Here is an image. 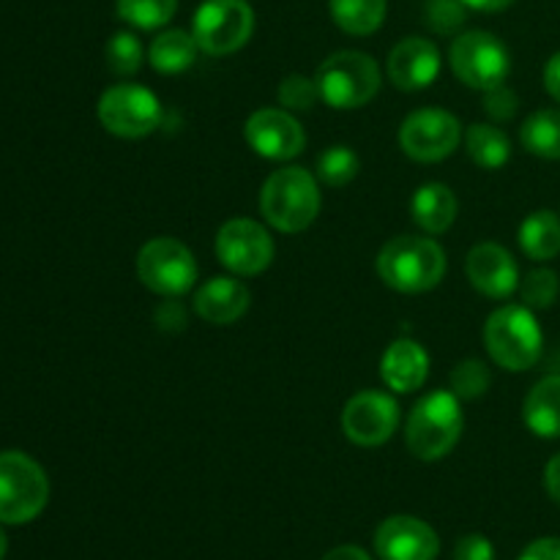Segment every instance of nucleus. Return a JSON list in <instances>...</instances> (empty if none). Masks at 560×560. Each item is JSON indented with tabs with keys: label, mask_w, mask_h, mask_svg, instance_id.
I'll return each mask as SVG.
<instances>
[{
	"label": "nucleus",
	"mask_w": 560,
	"mask_h": 560,
	"mask_svg": "<svg viewBox=\"0 0 560 560\" xmlns=\"http://www.w3.org/2000/svg\"><path fill=\"white\" fill-rule=\"evenodd\" d=\"M446 252L427 235H397L377 255L383 284L397 293H427L446 277Z\"/></svg>",
	"instance_id": "obj_1"
},
{
	"label": "nucleus",
	"mask_w": 560,
	"mask_h": 560,
	"mask_svg": "<svg viewBox=\"0 0 560 560\" xmlns=\"http://www.w3.org/2000/svg\"><path fill=\"white\" fill-rule=\"evenodd\" d=\"M217 257L235 277H257L273 260L271 233L255 219H230L217 233Z\"/></svg>",
	"instance_id": "obj_12"
},
{
	"label": "nucleus",
	"mask_w": 560,
	"mask_h": 560,
	"mask_svg": "<svg viewBox=\"0 0 560 560\" xmlns=\"http://www.w3.org/2000/svg\"><path fill=\"white\" fill-rule=\"evenodd\" d=\"M197 42L191 33L173 27L153 38L151 49H148V60L159 74H180V71L191 69L197 60Z\"/></svg>",
	"instance_id": "obj_22"
},
{
	"label": "nucleus",
	"mask_w": 560,
	"mask_h": 560,
	"mask_svg": "<svg viewBox=\"0 0 560 560\" xmlns=\"http://www.w3.org/2000/svg\"><path fill=\"white\" fill-rule=\"evenodd\" d=\"M320 184L304 167L273 170L260 189V211L279 233L295 235L320 213Z\"/></svg>",
	"instance_id": "obj_2"
},
{
	"label": "nucleus",
	"mask_w": 560,
	"mask_h": 560,
	"mask_svg": "<svg viewBox=\"0 0 560 560\" xmlns=\"http://www.w3.org/2000/svg\"><path fill=\"white\" fill-rule=\"evenodd\" d=\"M361 159L353 148L348 145H331L317 156V180L331 189L348 186L350 180L359 175Z\"/></svg>",
	"instance_id": "obj_28"
},
{
	"label": "nucleus",
	"mask_w": 560,
	"mask_h": 560,
	"mask_svg": "<svg viewBox=\"0 0 560 560\" xmlns=\"http://www.w3.org/2000/svg\"><path fill=\"white\" fill-rule=\"evenodd\" d=\"M465 151L481 170H501L512 159V142L506 131L492 124H474L465 135Z\"/></svg>",
	"instance_id": "obj_24"
},
{
	"label": "nucleus",
	"mask_w": 560,
	"mask_h": 560,
	"mask_svg": "<svg viewBox=\"0 0 560 560\" xmlns=\"http://www.w3.org/2000/svg\"><path fill=\"white\" fill-rule=\"evenodd\" d=\"M545 487H547V492H550L552 501H556L558 506H560V454H556V457H552L550 463H547V468H545Z\"/></svg>",
	"instance_id": "obj_39"
},
{
	"label": "nucleus",
	"mask_w": 560,
	"mask_h": 560,
	"mask_svg": "<svg viewBox=\"0 0 560 560\" xmlns=\"http://www.w3.org/2000/svg\"><path fill=\"white\" fill-rule=\"evenodd\" d=\"M459 140H463V124L457 115L441 107L416 109L399 126V145L413 162H443L457 151Z\"/></svg>",
	"instance_id": "obj_11"
},
{
	"label": "nucleus",
	"mask_w": 560,
	"mask_h": 560,
	"mask_svg": "<svg viewBox=\"0 0 560 560\" xmlns=\"http://www.w3.org/2000/svg\"><path fill=\"white\" fill-rule=\"evenodd\" d=\"M517 560H560V539L545 536V539L530 541Z\"/></svg>",
	"instance_id": "obj_37"
},
{
	"label": "nucleus",
	"mask_w": 560,
	"mask_h": 560,
	"mask_svg": "<svg viewBox=\"0 0 560 560\" xmlns=\"http://www.w3.org/2000/svg\"><path fill=\"white\" fill-rule=\"evenodd\" d=\"M465 273H468L470 284L487 299H509L520 288L517 260L512 257V252L492 241L476 244L468 252Z\"/></svg>",
	"instance_id": "obj_17"
},
{
	"label": "nucleus",
	"mask_w": 560,
	"mask_h": 560,
	"mask_svg": "<svg viewBox=\"0 0 560 560\" xmlns=\"http://www.w3.org/2000/svg\"><path fill=\"white\" fill-rule=\"evenodd\" d=\"M463 424V408L452 388L427 394L416 402L408 416V424H405L408 452L421 463H438L452 454V448L459 443Z\"/></svg>",
	"instance_id": "obj_3"
},
{
	"label": "nucleus",
	"mask_w": 560,
	"mask_h": 560,
	"mask_svg": "<svg viewBox=\"0 0 560 560\" xmlns=\"http://www.w3.org/2000/svg\"><path fill=\"white\" fill-rule=\"evenodd\" d=\"M137 277L151 293L178 299L197 282V260L178 238H151L137 255Z\"/></svg>",
	"instance_id": "obj_8"
},
{
	"label": "nucleus",
	"mask_w": 560,
	"mask_h": 560,
	"mask_svg": "<svg viewBox=\"0 0 560 560\" xmlns=\"http://www.w3.org/2000/svg\"><path fill=\"white\" fill-rule=\"evenodd\" d=\"M397 427L399 405L386 392H359L342 408V432L355 446H383L392 441Z\"/></svg>",
	"instance_id": "obj_13"
},
{
	"label": "nucleus",
	"mask_w": 560,
	"mask_h": 560,
	"mask_svg": "<svg viewBox=\"0 0 560 560\" xmlns=\"http://www.w3.org/2000/svg\"><path fill=\"white\" fill-rule=\"evenodd\" d=\"M492 386V372L485 361L479 359H465L457 364L448 375V388L454 392L457 399H479L490 392Z\"/></svg>",
	"instance_id": "obj_30"
},
{
	"label": "nucleus",
	"mask_w": 560,
	"mask_h": 560,
	"mask_svg": "<svg viewBox=\"0 0 560 560\" xmlns=\"http://www.w3.org/2000/svg\"><path fill=\"white\" fill-rule=\"evenodd\" d=\"M331 16L350 36H370L386 20V0H328Z\"/></svg>",
	"instance_id": "obj_26"
},
{
	"label": "nucleus",
	"mask_w": 560,
	"mask_h": 560,
	"mask_svg": "<svg viewBox=\"0 0 560 560\" xmlns=\"http://www.w3.org/2000/svg\"><path fill=\"white\" fill-rule=\"evenodd\" d=\"M520 140L528 153L539 159H560V109H536L520 126Z\"/></svg>",
	"instance_id": "obj_25"
},
{
	"label": "nucleus",
	"mask_w": 560,
	"mask_h": 560,
	"mask_svg": "<svg viewBox=\"0 0 560 560\" xmlns=\"http://www.w3.org/2000/svg\"><path fill=\"white\" fill-rule=\"evenodd\" d=\"M448 66L474 91H490L506 82L512 71V55L506 44L490 31H468L448 47Z\"/></svg>",
	"instance_id": "obj_7"
},
{
	"label": "nucleus",
	"mask_w": 560,
	"mask_h": 560,
	"mask_svg": "<svg viewBox=\"0 0 560 560\" xmlns=\"http://www.w3.org/2000/svg\"><path fill=\"white\" fill-rule=\"evenodd\" d=\"M49 479L25 452H0V523L25 525L47 509Z\"/></svg>",
	"instance_id": "obj_6"
},
{
	"label": "nucleus",
	"mask_w": 560,
	"mask_h": 560,
	"mask_svg": "<svg viewBox=\"0 0 560 560\" xmlns=\"http://www.w3.org/2000/svg\"><path fill=\"white\" fill-rule=\"evenodd\" d=\"M517 290L528 310H550L560 290L558 273L552 268H534V271L525 273Z\"/></svg>",
	"instance_id": "obj_31"
},
{
	"label": "nucleus",
	"mask_w": 560,
	"mask_h": 560,
	"mask_svg": "<svg viewBox=\"0 0 560 560\" xmlns=\"http://www.w3.org/2000/svg\"><path fill=\"white\" fill-rule=\"evenodd\" d=\"M485 345L498 366L509 372H525L541 359L545 334L534 310L525 304H509L487 317Z\"/></svg>",
	"instance_id": "obj_4"
},
{
	"label": "nucleus",
	"mask_w": 560,
	"mask_h": 560,
	"mask_svg": "<svg viewBox=\"0 0 560 560\" xmlns=\"http://www.w3.org/2000/svg\"><path fill=\"white\" fill-rule=\"evenodd\" d=\"M156 323L159 328H164V331H180V328L186 326L184 306L173 299L164 301V304L156 310Z\"/></svg>",
	"instance_id": "obj_36"
},
{
	"label": "nucleus",
	"mask_w": 560,
	"mask_h": 560,
	"mask_svg": "<svg viewBox=\"0 0 560 560\" xmlns=\"http://www.w3.org/2000/svg\"><path fill=\"white\" fill-rule=\"evenodd\" d=\"M545 88L552 98L560 104V52L552 55L545 66Z\"/></svg>",
	"instance_id": "obj_38"
},
{
	"label": "nucleus",
	"mask_w": 560,
	"mask_h": 560,
	"mask_svg": "<svg viewBox=\"0 0 560 560\" xmlns=\"http://www.w3.org/2000/svg\"><path fill=\"white\" fill-rule=\"evenodd\" d=\"M375 552L381 560H435L441 539L424 520L397 514L383 520L375 530Z\"/></svg>",
	"instance_id": "obj_15"
},
{
	"label": "nucleus",
	"mask_w": 560,
	"mask_h": 560,
	"mask_svg": "<svg viewBox=\"0 0 560 560\" xmlns=\"http://www.w3.org/2000/svg\"><path fill=\"white\" fill-rule=\"evenodd\" d=\"M3 525V523H0ZM5 552H9V536H5V530L0 528V560L5 558Z\"/></svg>",
	"instance_id": "obj_42"
},
{
	"label": "nucleus",
	"mask_w": 560,
	"mask_h": 560,
	"mask_svg": "<svg viewBox=\"0 0 560 560\" xmlns=\"http://www.w3.org/2000/svg\"><path fill=\"white\" fill-rule=\"evenodd\" d=\"M255 33V11L246 0H206L195 11L191 36L206 55H233Z\"/></svg>",
	"instance_id": "obj_9"
},
{
	"label": "nucleus",
	"mask_w": 560,
	"mask_h": 560,
	"mask_svg": "<svg viewBox=\"0 0 560 560\" xmlns=\"http://www.w3.org/2000/svg\"><path fill=\"white\" fill-rule=\"evenodd\" d=\"M98 120L104 129L124 140H140L162 124V104L156 93L135 82H118L98 98Z\"/></svg>",
	"instance_id": "obj_10"
},
{
	"label": "nucleus",
	"mask_w": 560,
	"mask_h": 560,
	"mask_svg": "<svg viewBox=\"0 0 560 560\" xmlns=\"http://www.w3.org/2000/svg\"><path fill=\"white\" fill-rule=\"evenodd\" d=\"M142 58H145V49H142L140 38L129 31L113 33V38L104 47V60L115 77H135L140 71Z\"/></svg>",
	"instance_id": "obj_29"
},
{
	"label": "nucleus",
	"mask_w": 560,
	"mask_h": 560,
	"mask_svg": "<svg viewBox=\"0 0 560 560\" xmlns=\"http://www.w3.org/2000/svg\"><path fill=\"white\" fill-rule=\"evenodd\" d=\"M320 98L334 109H359L381 91V66L359 49H342L320 63L315 74Z\"/></svg>",
	"instance_id": "obj_5"
},
{
	"label": "nucleus",
	"mask_w": 560,
	"mask_h": 560,
	"mask_svg": "<svg viewBox=\"0 0 560 560\" xmlns=\"http://www.w3.org/2000/svg\"><path fill=\"white\" fill-rule=\"evenodd\" d=\"M441 49L424 36H408L388 52L386 74L399 91H424L441 74Z\"/></svg>",
	"instance_id": "obj_16"
},
{
	"label": "nucleus",
	"mask_w": 560,
	"mask_h": 560,
	"mask_svg": "<svg viewBox=\"0 0 560 560\" xmlns=\"http://www.w3.org/2000/svg\"><path fill=\"white\" fill-rule=\"evenodd\" d=\"M244 137L257 156L271 159V162L295 159L306 145L304 126L282 107H266L252 113L244 126Z\"/></svg>",
	"instance_id": "obj_14"
},
{
	"label": "nucleus",
	"mask_w": 560,
	"mask_h": 560,
	"mask_svg": "<svg viewBox=\"0 0 560 560\" xmlns=\"http://www.w3.org/2000/svg\"><path fill=\"white\" fill-rule=\"evenodd\" d=\"M252 304L249 288L235 277H213L195 293V312L211 326H230L246 315Z\"/></svg>",
	"instance_id": "obj_18"
},
{
	"label": "nucleus",
	"mask_w": 560,
	"mask_h": 560,
	"mask_svg": "<svg viewBox=\"0 0 560 560\" xmlns=\"http://www.w3.org/2000/svg\"><path fill=\"white\" fill-rule=\"evenodd\" d=\"M430 375V355L416 339H397L386 348L381 361V377L392 392H419Z\"/></svg>",
	"instance_id": "obj_19"
},
{
	"label": "nucleus",
	"mask_w": 560,
	"mask_h": 560,
	"mask_svg": "<svg viewBox=\"0 0 560 560\" xmlns=\"http://www.w3.org/2000/svg\"><path fill=\"white\" fill-rule=\"evenodd\" d=\"M520 246L530 260H552L560 255V219L552 211H534L520 224Z\"/></svg>",
	"instance_id": "obj_23"
},
{
	"label": "nucleus",
	"mask_w": 560,
	"mask_h": 560,
	"mask_svg": "<svg viewBox=\"0 0 560 560\" xmlns=\"http://www.w3.org/2000/svg\"><path fill=\"white\" fill-rule=\"evenodd\" d=\"M277 98L288 113H310L320 102V91H317V82L312 77L288 74L279 82Z\"/></svg>",
	"instance_id": "obj_32"
},
{
	"label": "nucleus",
	"mask_w": 560,
	"mask_h": 560,
	"mask_svg": "<svg viewBox=\"0 0 560 560\" xmlns=\"http://www.w3.org/2000/svg\"><path fill=\"white\" fill-rule=\"evenodd\" d=\"M118 16L140 31H156L173 20L178 0H115Z\"/></svg>",
	"instance_id": "obj_27"
},
{
	"label": "nucleus",
	"mask_w": 560,
	"mask_h": 560,
	"mask_svg": "<svg viewBox=\"0 0 560 560\" xmlns=\"http://www.w3.org/2000/svg\"><path fill=\"white\" fill-rule=\"evenodd\" d=\"M468 20V5L463 0H427L424 3V22L430 31L441 36H452Z\"/></svg>",
	"instance_id": "obj_33"
},
{
	"label": "nucleus",
	"mask_w": 560,
	"mask_h": 560,
	"mask_svg": "<svg viewBox=\"0 0 560 560\" xmlns=\"http://www.w3.org/2000/svg\"><path fill=\"white\" fill-rule=\"evenodd\" d=\"M523 419L534 435L545 441L560 438V375H547L528 392Z\"/></svg>",
	"instance_id": "obj_21"
},
{
	"label": "nucleus",
	"mask_w": 560,
	"mask_h": 560,
	"mask_svg": "<svg viewBox=\"0 0 560 560\" xmlns=\"http://www.w3.org/2000/svg\"><path fill=\"white\" fill-rule=\"evenodd\" d=\"M485 109L495 124H509L520 109L517 93H514L506 82L498 88H490V91H485Z\"/></svg>",
	"instance_id": "obj_34"
},
{
	"label": "nucleus",
	"mask_w": 560,
	"mask_h": 560,
	"mask_svg": "<svg viewBox=\"0 0 560 560\" xmlns=\"http://www.w3.org/2000/svg\"><path fill=\"white\" fill-rule=\"evenodd\" d=\"M459 211L457 195L446 184H424L410 200V217L424 233L441 235L454 224Z\"/></svg>",
	"instance_id": "obj_20"
},
{
	"label": "nucleus",
	"mask_w": 560,
	"mask_h": 560,
	"mask_svg": "<svg viewBox=\"0 0 560 560\" xmlns=\"http://www.w3.org/2000/svg\"><path fill=\"white\" fill-rule=\"evenodd\" d=\"M454 560H495V547L487 536L468 534L454 547Z\"/></svg>",
	"instance_id": "obj_35"
},
{
	"label": "nucleus",
	"mask_w": 560,
	"mask_h": 560,
	"mask_svg": "<svg viewBox=\"0 0 560 560\" xmlns=\"http://www.w3.org/2000/svg\"><path fill=\"white\" fill-rule=\"evenodd\" d=\"M323 560H372L370 552L361 550L355 545H342V547H334Z\"/></svg>",
	"instance_id": "obj_40"
},
{
	"label": "nucleus",
	"mask_w": 560,
	"mask_h": 560,
	"mask_svg": "<svg viewBox=\"0 0 560 560\" xmlns=\"http://www.w3.org/2000/svg\"><path fill=\"white\" fill-rule=\"evenodd\" d=\"M468 9L485 11V14H492V11H503L514 3V0H463Z\"/></svg>",
	"instance_id": "obj_41"
}]
</instances>
